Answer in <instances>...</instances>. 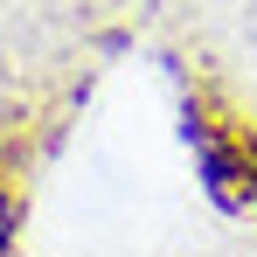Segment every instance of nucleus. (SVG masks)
I'll return each mask as SVG.
<instances>
[{
  "instance_id": "nucleus-1",
  "label": "nucleus",
  "mask_w": 257,
  "mask_h": 257,
  "mask_svg": "<svg viewBox=\"0 0 257 257\" xmlns=\"http://www.w3.org/2000/svg\"><path fill=\"white\" fill-rule=\"evenodd\" d=\"M0 243H7V209H0Z\"/></svg>"
}]
</instances>
